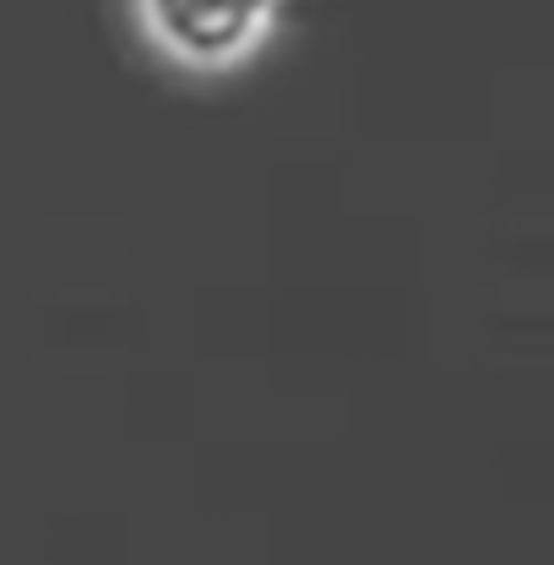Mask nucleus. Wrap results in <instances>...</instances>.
<instances>
[{"mask_svg":"<svg viewBox=\"0 0 554 565\" xmlns=\"http://www.w3.org/2000/svg\"><path fill=\"white\" fill-rule=\"evenodd\" d=\"M288 17V0H131V22L158 66L217 82L256 66Z\"/></svg>","mask_w":554,"mask_h":565,"instance_id":"f257e3e1","label":"nucleus"}]
</instances>
